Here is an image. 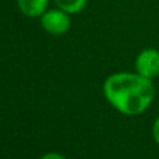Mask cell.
<instances>
[{
	"label": "cell",
	"instance_id": "7",
	"mask_svg": "<svg viewBox=\"0 0 159 159\" xmlns=\"http://www.w3.org/2000/svg\"><path fill=\"white\" fill-rule=\"evenodd\" d=\"M41 159H66L64 157H61L60 154H55V152H50V154L43 155Z\"/></svg>",
	"mask_w": 159,
	"mask_h": 159
},
{
	"label": "cell",
	"instance_id": "5",
	"mask_svg": "<svg viewBox=\"0 0 159 159\" xmlns=\"http://www.w3.org/2000/svg\"><path fill=\"white\" fill-rule=\"evenodd\" d=\"M59 8L67 11L69 14L80 13L87 4V0H55Z\"/></svg>",
	"mask_w": 159,
	"mask_h": 159
},
{
	"label": "cell",
	"instance_id": "1",
	"mask_svg": "<svg viewBox=\"0 0 159 159\" xmlns=\"http://www.w3.org/2000/svg\"><path fill=\"white\" fill-rule=\"evenodd\" d=\"M105 98L123 115L135 116L145 112L154 101L155 87L141 74L117 73L106 78L103 84Z\"/></svg>",
	"mask_w": 159,
	"mask_h": 159
},
{
	"label": "cell",
	"instance_id": "2",
	"mask_svg": "<svg viewBox=\"0 0 159 159\" xmlns=\"http://www.w3.org/2000/svg\"><path fill=\"white\" fill-rule=\"evenodd\" d=\"M70 17L69 13L61 8L45 11L41 16V25L46 32L52 35H63L70 30Z\"/></svg>",
	"mask_w": 159,
	"mask_h": 159
},
{
	"label": "cell",
	"instance_id": "6",
	"mask_svg": "<svg viewBox=\"0 0 159 159\" xmlns=\"http://www.w3.org/2000/svg\"><path fill=\"white\" fill-rule=\"evenodd\" d=\"M152 134H154L155 141L159 144V117L155 120V123H154V127H152Z\"/></svg>",
	"mask_w": 159,
	"mask_h": 159
},
{
	"label": "cell",
	"instance_id": "4",
	"mask_svg": "<svg viewBox=\"0 0 159 159\" xmlns=\"http://www.w3.org/2000/svg\"><path fill=\"white\" fill-rule=\"evenodd\" d=\"M48 3L49 0H17L20 11L31 18L41 17L46 11Z\"/></svg>",
	"mask_w": 159,
	"mask_h": 159
},
{
	"label": "cell",
	"instance_id": "3",
	"mask_svg": "<svg viewBox=\"0 0 159 159\" xmlns=\"http://www.w3.org/2000/svg\"><path fill=\"white\" fill-rule=\"evenodd\" d=\"M137 73L149 80L159 75V50L144 49L135 59Z\"/></svg>",
	"mask_w": 159,
	"mask_h": 159
}]
</instances>
